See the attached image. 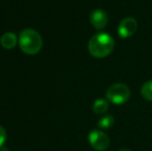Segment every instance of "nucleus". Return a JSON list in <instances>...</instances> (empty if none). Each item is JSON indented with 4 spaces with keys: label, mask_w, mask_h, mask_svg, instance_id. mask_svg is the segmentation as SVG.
Wrapping results in <instances>:
<instances>
[{
    "label": "nucleus",
    "mask_w": 152,
    "mask_h": 151,
    "mask_svg": "<svg viewBox=\"0 0 152 151\" xmlns=\"http://www.w3.org/2000/svg\"><path fill=\"white\" fill-rule=\"evenodd\" d=\"M114 39L106 32L94 34L88 42V51L95 58H104L112 53L114 49Z\"/></svg>",
    "instance_id": "nucleus-1"
},
{
    "label": "nucleus",
    "mask_w": 152,
    "mask_h": 151,
    "mask_svg": "<svg viewBox=\"0 0 152 151\" xmlns=\"http://www.w3.org/2000/svg\"><path fill=\"white\" fill-rule=\"evenodd\" d=\"M19 46L25 54L35 55L42 50V38L37 31L24 29L19 35Z\"/></svg>",
    "instance_id": "nucleus-2"
},
{
    "label": "nucleus",
    "mask_w": 152,
    "mask_h": 151,
    "mask_svg": "<svg viewBox=\"0 0 152 151\" xmlns=\"http://www.w3.org/2000/svg\"><path fill=\"white\" fill-rule=\"evenodd\" d=\"M106 96L110 103L114 105H122L128 101L130 96V90L126 85L117 83L109 87Z\"/></svg>",
    "instance_id": "nucleus-3"
},
{
    "label": "nucleus",
    "mask_w": 152,
    "mask_h": 151,
    "mask_svg": "<svg viewBox=\"0 0 152 151\" xmlns=\"http://www.w3.org/2000/svg\"><path fill=\"white\" fill-rule=\"evenodd\" d=\"M88 141L91 147L97 151H104L110 146V138L99 129H93L89 133Z\"/></svg>",
    "instance_id": "nucleus-4"
},
{
    "label": "nucleus",
    "mask_w": 152,
    "mask_h": 151,
    "mask_svg": "<svg viewBox=\"0 0 152 151\" xmlns=\"http://www.w3.org/2000/svg\"><path fill=\"white\" fill-rule=\"evenodd\" d=\"M137 21L132 17L124 18L118 26V34L121 38H128L136 33L137 31Z\"/></svg>",
    "instance_id": "nucleus-5"
},
{
    "label": "nucleus",
    "mask_w": 152,
    "mask_h": 151,
    "mask_svg": "<svg viewBox=\"0 0 152 151\" xmlns=\"http://www.w3.org/2000/svg\"><path fill=\"white\" fill-rule=\"evenodd\" d=\"M109 21V17L107 12L102 9H95L90 16L91 25L97 30L104 29L107 26Z\"/></svg>",
    "instance_id": "nucleus-6"
},
{
    "label": "nucleus",
    "mask_w": 152,
    "mask_h": 151,
    "mask_svg": "<svg viewBox=\"0 0 152 151\" xmlns=\"http://www.w3.org/2000/svg\"><path fill=\"white\" fill-rule=\"evenodd\" d=\"M19 42V38L17 37V35L12 32H6L2 35L1 37V46L6 50H12L16 47L17 42Z\"/></svg>",
    "instance_id": "nucleus-7"
},
{
    "label": "nucleus",
    "mask_w": 152,
    "mask_h": 151,
    "mask_svg": "<svg viewBox=\"0 0 152 151\" xmlns=\"http://www.w3.org/2000/svg\"><path fill=\"white\" fill-rule=\"evenodd\" d=\"M93 112L95 114H104L109 109V101L104 98H98L93 104Z\"/></svg>",
    "instance_id": "nucleus-8"
},
{
    "label": "nucleus",
    "mask_w": 152,
    "mask_h": 151,
    "mask_svg": "<svg viewBox=\"0 0 152 151\" xmlns=\"http://www.w3.org/2000/svg\"><path fill=\"white\" fill-rule=\"evenodd\" d=\"M114 123H115V120L112 115H104V116H102V118L98 120L97 125H98V127L102 129H109L114 125Z\"/></svg>",
    "instance_id": "nucleus-9"
},
{
    "label": "nucleus",
    "mask_w": 152,
    "mask_h": 151,
    "mask_svg": "<svg viewBox=\"0 0 152 151\" xmlns=\"http://www.w3.org/2000/svg\"><path fill=\"white\" fill-rule=\"evenodd\" d=\"M141 94L145 99L152 101V80L144 83L141 88Z\"/></svg>",
    "instance_id": "nucleus-10"
},
{
    "label": "nucleus",
    "mask_w": 152,
    "mask_h": 151,
    "mask_svg": "<svg viewBox=\"0 0 152 151\" xmlns=\"http://www.w3.org/2000/svg\"><path fill=\"white\" fill-rule=\"evenodd\" d=\"M6 141V133L4 131L3 127L0 125V148L3 146V144L5 143Z\"/></svg>",
    "instance_id": "nucleus-11"
},
{
    "label": "nucleus",
    "mask_w": 152,
    "mask_h": 151,
    "mask_svg": "<svg viewBox=\"0 0 152 151\" xmlns=\"http://www.w3.org/2000/svg\"><path fill=\"white\" fill-rule=\"evenodd\" d=\"M118 151H132V150L128 149V148H121V149L118 150Z\"/></svg>",
    "instance_id": "nucleus-12"
},
{
    "label": "nucleus",
    "mask_w": 152,
    "mask_h": 151,
    "mask_svg": "<svg viewBox=\"0 0 152 151\" xmlns=\"http://www.w3.org/2000/svg\"><path fill=\"white\" fill-rule=\"evenodd\" d=\"M1 151H8V150H7V149H2Z\"/></svg>",
    "instance_id": "nucleus-13"
}]
</instances>
